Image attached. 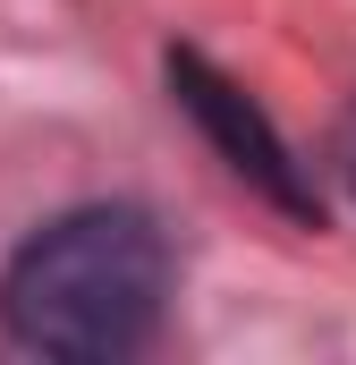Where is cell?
<instances>
[{
	"label": "cell",
	"instance_id": "obj_1",
	"mask_svg": "<svg viewBox=\"0 0 356 365\" xmlns=\"http://www.w3.org/2000/svg\"><path fill=\"white\" fill-rule=\"evenodd\" d=\"M170 238L145 204H77L43 221L9 272H0V323L17 349L60 365H119L136 357L170 314Z\"/></svg>",
	"mask_w": 356,
	"mask_h": 365
},
{
	"label": "cell",
	"instance_id": "obj_2",
	"mask_svg": "<svg viewBox=\"0 0 356 365\" xmlns=\"http://www.w3.org/2000/svg\"><path fill=\"white\" fill-rule=\"evenodd\" d=\"M162 68H170V102L195 119V128H204V145H212V153H221V162H229L246 187H255L271 212H288L297 230H323L314 170H305V162H297V145L271 128V110H263V102L238 86L229 68H212L204 51H187V43H178Z\"/></svg>",
	"mask_w": 356,
	"mask_h": 365
},
{
	"label": "cell",
	"instance_id": "obj_3",
	"mask_svg": "<svg viewBox=\"0 0 356 365\" xmlns=\"http://www.w3.org/2000/svg\"><path fill=\"white\" fill-rule=\"evenodd\" d=\"M348 187H356V119H348Z\"/></svg>",
	"mask_w": 356,
	"mask_h": 365
}]
</instances>
